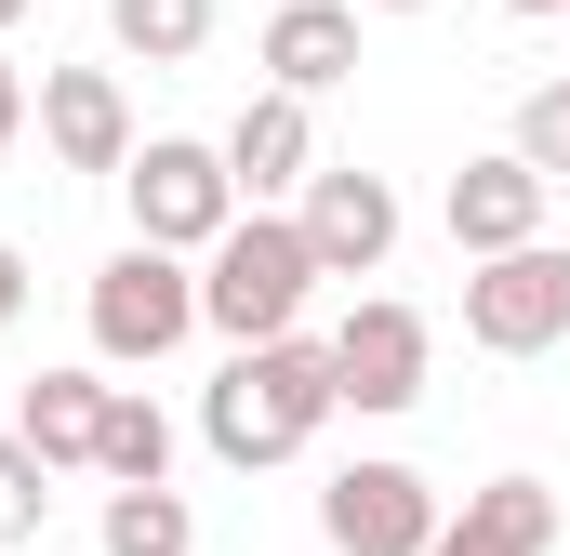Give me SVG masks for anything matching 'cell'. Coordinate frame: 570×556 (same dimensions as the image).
Masks as SVG:
<instances>
[{"mask_svg": "<svg viewBox=\"0 0 570 556\" xmlns=\"http://www.w3.org/2000/svg\"><path fill=\"white\" fill-rule=\"evenodd\" d=\"M345 411L332 398V345H305V331H279V345H239L226 371H213V398H199V437H213V464H292L318 424Z\"/></svg>", "mask_w": 570, "mask_h": 556, "instance_id": "obj_1", "label": "cell"}, {"mask_svg": "<svg viewBox=\"0 0 570 556\" xmlns=\"http://www.w3.org/2000/svg\"><path fill=\"white\" fill-rule=\"evenodd\" d=\"M305 291H318L305 226H292V212H239V226L213 239V266H199V331H226V345H279L292 318H305Z\"/></svg>", "mask_w": 570, "mask_h": 556, "instance_id": "obj_2", "label": "cell"}, {"mask_svg": "<svg viewBox=\"0 0 570 556\" xmlns=\"http://www.w3.org/2000/svg\"><path fill=\"white\" fill-rule=\"evenodd\" d=\"M120 199H134V239H146V252H199V266H213V239L239 226L226 146H186V133H146L134 172H120Z\"/></svg>", "mask_w": 570, "mask_h": 556, "instance_id": "obj_3", "label": "cell"}, {"mask_svg": "<svg viewBox=\"0 0 570 556\" xmlns=\"http://www.w3.org/2000/svg\"><path fill=\"white\" fill-rule=\"evenodd\" d=\"M199 331V278H186V252H107L94 266V358H120V371H159L173 345Z\"/></svg>", "mask_w": 570, "mask_h": 556, "instance_id": "obj_4", "label": "cell"}, {"mask_svg": "<svg viewBox=\"0 0 570 556\" xmlns=\"http://www.w3.org/2000/svg\"><path fill=\"white\" fill-rule=\"evenodd\" d=\"M464 345H491V358L570 345V252L558 239H531V252H504V266H464Z\"/></svg>", "mask_w": 570, "mask_h": 556, "instance_id": "obj_5", "label": "cell"}, {"mask_svg": "<svg viewBox=\"0 0 570 556\" xmlns=\"http://www.w3.org/2000/svg\"><path fill=\"white\" fill-rule=\"evenodd\" d=\"M438 530H451V504H438V477H412V464H345L318 490V544L332 556H425Z\"/></svg>", "mask_w": 570, "mask_h": 556, "instance_id": "obj_6", "label": "cell"}, {"mask_svg": "<svg viewBox=\"0 0 570 556\" xmlns=\"http://www.w3.org/2000/svg\"><path fill=\"white\" fill-rule=\"evenodd\" d=\"M425 305H399V291H372V305H345V331H332V398L345 411H412L425 398Z\"/></svg>", "mask_w": 570, "mask_h": 556, "instance_id": "obj_7", "label": "cell"}, {"mask_svg": "<svg viewBox=\"0 0 570 556\" xmlns=\"http://www.w3.org/2000/svg\"><path fill=\"white\" fill-rule=\"evenodd\" d=\"M544 199H558V186L504 146V159H464L438 212H451V252H464V266H504V252H531V239H544Z\"/></svg>", "mask_w": 570, "mask_h": 556, "instance_id": "obj_8", "label": "cell"}, {"mask_svg": "<svg viewBox=\"0 0 570 556\" xmlns=\"http://www.w3.org/2000/svg\"><path fill=\"white\" fill-rule=\"evenodd\" d=\"M305 252H318V278H385V252H399V186L385 172H332L318 159V186H305Z\"/></svg>", "mask_w": 570, "mask_h": 556, "instance_id": "obj_9", "label": "cell"}, {"mask_svg": "<svg viewBox=\"0 0 570 556\" xmlns=\"http://www.w3.org/2000/svg\"><path fill=\"white\" fill-rule=\"evenodd\" d=\"M40 146L67 172H134V93L107 67H40Z\"/></svg>", "mask_w": 570, "mask_h": 556, "instance_id": "obj_10", "label": "cell"}, {"mask_svg": "<svg viewBox=\"0 0 570 556\" xmlns=\"http://www.w3.org/2000/svg\"><path fill=\"white\" fill-rule=\"evenodd\" d=\"M226 186H239L253 212L318 186V120H305V93H253V107L226 120Z\"/></svg>", "mask_w": 570, "mask_h": 556, "instance_id": "obj_11", "label": "cell"}, {"mask_svg": "<svg viewBox=\"0 0 570 556\" xmlns=\"http://www.w3.org/2000/svg\"><path fill=\"white\" fill-rule=\"evenodd\" d=\"M358 80V0H279L266 13V93H345Z\"/></svg>", "mask_w": 570, "mask_h": 556, "instance_id": "obj_12", "label": "cell"}, {"mask_svg": "<svg viewBox=\"0 0 570 556\" xmlns=\"http://www.w3.org/2000/svg\"><path fill=\"white\" fill-rule=\"evenodd\" d=\"M544 544H558V490L544 477H491V490H464V517L425 556H544Z\"/></svg>", "mask_w": 570, "mask_h": 556, "instance_id": "obj_13", "label": "cell"}, {"mask_svg": "<svg viewBox=\"0 0 570 556\" xmlns=\"http://www.w3.org/2000/svg\"><path fill=\"white\" fill-rule=\"evenodd\" d=\"M107 398H120V385H94V371H40V385H27V411H13V437L67 477V464H94V450H107Z\"/></svg>", "mask_w": 570, "mask_h": 556, "instance_id": "obj_14", "label": "cell"}, {"mask_svg": "<svg viewBox=\"0 0 570 556\" xmlns=\"http://www.w3.org/2000/svg\"><path fill=\"white\" fill-rule=\"evenodd\" d=\"M94 477H107V490H173V424H159L146 385L107 398V450H94Z\"/></svg>", "mask_w": 570, "mask_h": 556, "instance_id": "obj_15", "label": "cell"}, {"mask_svg": "<svg viewBox=\"0 0 570 556\" xmlns=\"http://www.w3.org/2000/svg\"><path fill=\"white\" fill-rule=\"evenodd\" d=\"M107 40H120L134 67H186V53L213 40V0H107Z\"/></svg>", "mask_w": 570, "mask_h": 556, "instance_id": "obj_16", "label": "cell"}, {"mask_svg": "<svg viewBox=\"0 0 570 556\" xmlns=\"http://www.w3.org/2000/svg\"><path fill=\"white\" fill-rule=\"evenodd\" d=\"M107 556H186L199 544V517H186V490H107Z\"/></svg>", "mask_w": 570, "mask_h": 556, "instance_id": "obj_17", "label": "cell"}, {"mask_svg": "<svg viewBox=\"0 0 570 556\" xmlns=\"http://www.w3.org/2000/svg\"><path fill=\"white\" fill-rule=\"evenodd\" d=\"M40 517H53V464L27 437H0V544H40Z\"/></svg>", "mask_w": 570, "mask_h": 556, "instance_id": "obj_18", "label": "cell"}, {"mask_svg": "<svg viewBox=\"0 0 570 556\" xmlns=\"http://www.w3.org/2000/svg\"><path fill=\"white\" fill-rule=\"evenodd\" d=\"M518 159H531L544 186H570V80H544V93H518Z\"/></svg>", "mask_w": 570, "mask_h": 556, "instance_id": "obj_19", "label": "cell"}, {"mask_svg": "<svg viewBox=\"0 0 570 556\" xmlns=\"http://www.w3.org/2000/svg\"><path fill=\"white\" fill-rule=\"evenodd\" d=\"M27 133V67H13V53H0V146Z\"/></svg>", "mask_w": 570, "mask_h": 556, "instance_id": "obj_20", "label": "cell"}, {"mask_svg": "<svg viewBox=\"0 0 570 556\" xmlns=\"http://www.w3.org/2000/svg\"><path fill=\"white\" fill-rule=\"evenodd\" d=\"M13 318H27V252L0 239V331H13Z\"/></svg>", "mask_w": 570, "mask_h": 556, "instance_id": "obj_21", "label": "cell"}, {"mask_svg": "<svg viewBox=\"0 0 570 556\" xmlns=\"http://www.w3.org/2000/svg\"><path fill=\"white\" fill-rule=\"evenodd\" d=\"M504 13H570V0H504Z\"/></svg>", "mask_w": 570, "mask_h": 556, "instance_id": "obj_22", "label": "cell"}, {"mask_svg": "<svg viewBox=\"0 0 570 556\" xmlns=\"http://www.w3.org/2000/svg\"><path fill=\"white\" fill-rule=\"evenodd\" d=\"M372 13H425V0H372Z\"/></svg>", "mask_w": 570, "mask_h": 556, "instance_id": "obj_23", "label": "cell"}, {"mask_svg": "<svg viewBox=\"0 0 570 556\" xmlns=\"http://www.w3.org/2000/svg\"><path fill=\"white\" fill-rule=\"evenodd\" d=\"M13 13H27V0H0V27H13Z\"/></svg>", "mask_w": 570, "mask_h": 556, "instance_id": "obj_24", "label": "cell"}]
</instances>
